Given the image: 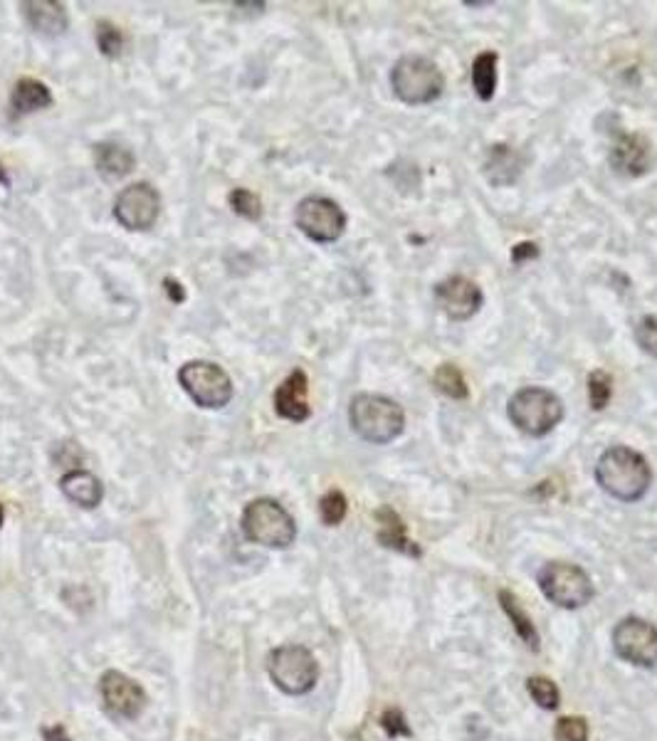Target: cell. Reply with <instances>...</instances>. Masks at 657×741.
I'll use <instances>...</instances> for the list:
<instances>
[{
	"mask_svg": "<svg viewBox=\"0 0 657 741\" xmlns=\"http://www.w3.org/2000/svg\"><path fill=\"white\" fill-rule=\"evenodd\" d=\"M596 482L618 502H638L653 485V470L638 450L628 445H613L598 457Z\"/></svg>",
	"mask_w": 657,
	"mask_h": 741,
	"instance_id": "cell-1",
	"label": "cell"
},
{
	"mask_svg": "<svg viewBox=\"0 0 657 741\" xmlns=\"http://www.w3.org/2000/svg\"><path fill=\"white\" fill-rule=\"evenodd\" d=\"M351 430L371 445H388L406 430V413L393 398L359 393L349 403Z\"/></svg>",
	"mask_w": 657,
	"mask_h": 741,
	"instance_id": "cell-2",
	"label": "cell"
},
{
	"mask_svg": "<svg viewBox=\"0 0 657 741\" xmlns=\"http://www.w3.org/2000/svg\"><path fill=\"white\" fill-rule=\"evenodd\" d=\"M240 527H243L247 541L267 546V549H287L297 539L294 517L277 499L270 497L252 499L243 509Z\"/></svg>",
	"mask_w": 657,
	"mask_h": 741,
	"instance_id": "cell-3",
	"label": "cell"
},
{
	"mask_svg": "<svg viewBox=\"0 0 657 741\" xmlns=\"http://www.w3.org/2000/svg\"><path fill=\"white\" fill-rule=\"evenodd\" d=\"M393 94L408 107L438 102L445 89V77L430 57L403 55L391 70Z\"/></svg>",
	"mask_w": 657,
	"mask_h": 741,
	"instance_id": "cell-4",
	"label": "cell"
},
{
	"mask_svg": "<svg viewBox=\"0 0 657 741\" xmlns=\"http://www.w3.org/2000/svg\"><path fill=\"white\" fill-rule=\"evenodd\" d=\"M507 415L522 433L544 438L564 420V403L549 388L527 386L509 398Z\"/></svg>",
	"mask_w": 657,
	"mask_h": 741,
	"instance_id": "cell-5",
	"label": "cell"
},
{
	"mask_svg": "<svg viewBox=\"0 0 657 741\" xmlns=\"http://www.w3.org/2000/svg\"><path fill=\"white\" fill-rule=\"evenodd\" d=\"M536 581H539L541 593L554 606L566 608V611L583 608L596 596V586H593L591 576L581 566L566 564V561H549V564H544Z\"/></svg>",
	"mask_w": 657,
	"mask_h": 741,
	"instance_id": "cell-6",
	"label": "cell"
},
{
	"mask_svg": "<svg viewBox=\"0 0 657 741\" xmlns=\"http://www.w3.org/2000/svg\"><path fill=\"white\" fill-rule=\"evenodd\" d=\"M267 672H270V680L275 682L277 690L292 697L312 692L319 680L317 658L304 645H282V648L272 650L270 658H267Z\"/></svg>",
	"mask_w": 657,
	"mask_h": 741,
	"instance_id": "cell-7",
	"label": "cell"
},
{
	"mask_svg": "<svg viewBox=\"0 0 657 741\" xmlns=\"http://www.w3.org/2000/svg\"><path fill=\"white\" fill-rule=\"evenodd\" d=\"M178 383L201 408L220 411L233 401V381L223 366L213 361H188L178 369Z\"/></svg>",
	"mask_w": 657,
	"mask_h": 741,
	"instance_id": "cell-8",
	"label": "cell"
},
{
	"mask_svg": "<svg viewBox=\"0 0 657 741\" xmlns=\"http://www.w3.org/2000/svg\"><path fill=\"white\" fill-rule=\"evenodd\" d=\"M294 220L309 240L322 245L336 243L346 230L344 208L324 196H307L304 201H299Z\"/></svg>",
	"mask_w": 657,
	"mask_h": 741,
	"instance_id": "cell-9",
	"label": "cell"
},
{
	"mask_svg": "<svg viewBox=\"0 0 657 741\" xmlns=\"http://www.w3.org/2000/svg\"><path fill=\"white\" fill-rule=\"evenodd\" d=\"M613 650L635 667H657V625L643 618H623L613 628Z\"/></svg>",
	"mask_w": 657,
	"mask_h": 741,
	"instance_id": "cell-10",
	"label": "cell"
},
{
	"mask_svg": "<svg viewBox=\"0 0 657 741\" xmlns=\"http://www.w3.org/2000/svg\"><path fill=\"white\" fill-rule=\"evenodd\" d=\"M161 196L151 183L139 181L126 186L114 201V218L126 230H149L159 220Z\"/></svg>",
	"mask_w": 657,
	"mask_h": 741,
	"instance_id": "cell-11",
	"label": "cell"
},
{
	"mask_svg": "<svg viewBox=\"0 0 657 741\" xmlns=\"http://www.w3.org/2000/svg\"><path fill=\"white\" fill-rule=\"evenodd\" d=\"M99 695L107 712L119 719H136L149 702L144 687L119 670H107L99 677Z\"/></svg>",
	"mask_w": 657,
	"mask_h": 741,
	"instance_id": "cell-12",
	"label": "cell"
},
{
	"mask_svg": "<svg viewBox=\"0 0 657 741\" xmlns=\"http://www.w3.org/2000/svg\"><path fill=\"white\" fill-rule=\"evenodd\" d=\"M435 299L452 322H467L482 307V289L470 277L452 275L435 287Z\"/></svg>",
	"mask_w": 657,
	"mask_h": 741,
	"instance_id": "cell-13",
	"label": "cell"
},
{
	"mask_svg": "<svg viewBox=\"0 0 657 741\" xmlns=\"http://www.w3.org/2000/svg\"><path fill=\"white\" fill-rule=\"evenodd\" d=\"M275 413L289 423H304L312 415L309 408V378L302 369H294L275 391Z\"/></svg>",
	"mask_w": 657,
	"mask_h": 741,
	"instance_id": "cell-14",
	"label": "cell"
},
{
	"mask_svg": "<svg viewBox=\"0 0 657 741\" xmlns=\"http://www.w3.org/2000/svg\"><path fill=\"white\" fill-rule=\"evenodd\" d=\"M611 161L613 166L630 173V176H643V173H648L650 164H653L648 139L640 134H623L616 141V146H613Z\"/></svg>",
	"mask_w": 657,
	"mask_h": 741,
	"instance_id": "cell-15",
	"label": "cell"
},
{
	"mask_svg": "<svg viewBox=\"0 0 657 741\" xmlns=\"http://www.w3.org/2000/svg\"><path fill=\"white\" fill-rule=\"evenodd\" d=\"M376 522H378L376 536H378V541L386 546V549L398 551V554L413 556V559H420V556H423L420 546L415 544L411 536H408L406 524H403V519L398 517L396 509L393 507L376 509Z\"/></svg>",
	"mask_w": 657,
	"mask_h": 741,
	"instance_id": "cell-16",
	"label": "cell"
},
{
	"mask_svg": "<svg viewBox=\"0 0 657 741\" xmlns=\"http://www.w3.org/2000/svg\"><path fill=\"white\" fill-rule=\"evenodd\" d=\"M60 490L72 504L82 509H94L102 504L104 485L97 475L89 470H70L60 477Z\"/></svg>",
	"mask_w": 657,
	"mask_h": 741,
	"instance_id": "cell-17",
	"label": "cell"
},
{
	"mask_svg": "<svg viewBox=\"0 0 657 741\" xmlns=\"http://www.w3.org/2000/svg\"><path fill=\"white\" fill-rule=\"evenodd\" d=\"M25 20L35 33L42 35H62L67 30V10L55 0H25L20 3Z\"/></svg>",
	"mask_w": 657,
	"mask_h": 741,
	"instance_id": "cell-18",
	"label": "cell"
},
{
	"mask_svg": "<svg viewBox=\"0 0 657 741\" xmlns=\"http://www.w3.org/2000/svg\"><path fill=\"white\" fill-rule=\"evenodd\" d=\"M94 166H97L99 176L107 178V181H122L124 176L134 171L136 156L122 144L102 141V144L94 146Z\"/></svg>",
	"mask_w": 657,
	"mask_h": 741,
	"instance_id": "cell-19",
	"label": "cell"
},
{
	"mask_svg": "<svg viewBox=\"0 0 657 741\" xmlns=\"http://www.w3.org/2000/svg\"><path fill=\"white\" fill-rule=\"evenodd\" d=\"M485 171L487 181L492 186H512L517 183V178L522 176V159H519L517 151L507 144H494L485 156Z\"/></svg>",
	"mask_w": 657,
	"mask_h": 741,
	"instance_id": "cell-20",
	"label": "cell"
},
{
	"mask_svg": "<svg viewBox=\"0 0 657 741\" xmlns=\"http://www.w3.org/2000/svg\"><path fill=\"white\" fill-rule=\"evenodd\" d=\"M47 107H52V92L45 82L33 80V77H23V80L15 82L13 92H10V109H13L15 117H25V114L40 112Z\"/></svg>",
	"mask_w": 657,
	"mask_h": 741,
	"instance_id": "cell-21",
	"label": "cell"
},
{
	"mask_svg": "<svg viewBox=\"0 0 657 741\" xmlns=\"http://www.w3.org/2000/svg\"><path fill=\"white\" fill-rule=\"evenodd\" d=\"M499 55L494 50H485L475 57L472 62V87L480 102H490L497 92L499 80Z\"/></svg>",
	"mask_w": 657,
	"mask_h": 741,
	"instance_id": "cell-22",
	"label": "cell"
},
{
	"mask_svg": "<svg viewBox=\"0 0 657 741\" xmlns=\"http://www.w3.org/2000/svg\"><path fill=\"white\" fill-rule=\"evenodd\" d=\"M499 606L504 608L507 618L512 620L514 630H517V635L522 638V643H527V648L532 650V653H536V650H539V645H541L539 630H536L532 618L527 616V611L519 606V601L514 598V593L512 591H499Z\"/></svg>",
	"mask_w": 657,
	"mask_h": 741,
	"instance_id": "cell-23",
	"label": "cell"
},
{
	"mask_svg": "<svg viewBox=\"0 0 657 741\" xmlns=\"http://www.w3.org/2000/svg\"><path fill=\"white\" fill-rule=\"evenodd\" d=\"M433 383L443 396L455 398V401H465L470 396V388H467L465 376L457 369L455 364H443L438 366V371L433 373Z\"/></svg>",
	"mask_w": 657,
	"mask_h": 741,
	"instance_id": "cell-24",
	"label": "cell"
},
{
	"mask_svg": "<svg viewBox=\"0 0 657 741\" xmlns=\"http://www.w3.org/2000/svg\"><path fill=\"white\" fill-rule=\"evenodd\" d=\"M527 690H529V695H532V700L539 704L541 709H546V712H554V709H559L561 692H559V687H556L554 682L549 680V677H541V675L529 677Z\"/></svg>",
	"mask_w": 657,
	"mask_h": 741,
	"instance_id": "cell-25",
	"label": "cell"
},
{
	"mask_svg": "<svg viewBox=\"0 0 657 741\" xmlns=\"http://www.w3.org/2000/svg\"><path fill=\"white\" fill-rule=\"evenodd\" d=\"M613 396V378L611 373L596 369L588 376V401H591L593 411H603L611 403Z\"/></svg>",
	"mask_w": 657,
	"mask_h": 741,
	"instance_id": "cell-26",
	"label": "cell"
},
{
	"mask_svg": "<svg viewBox=\"0 0 657 741\" xmlns=\"http://www.w3.org/2000/svg\"><path fill=\"white\" fill-rule=\"evenodd\" d=\"M346 512H349V504H346V497L341 490H329L319 499V517L327 527H339L346 519Z\"/></svg>",
	"mask_w": 657,
	"mask_h": 741,
	"instance_id": "cell-27",
	"label": "cell"
},
{
	"mask_svg": "<svg viewBox=\"0 0 657 741\" xmlns=\"http://www.w3.org/2000/svg\"><path fill=\"white\" fill-rule=\"evenodd\" d=\"M97 47L104 57L114 60V57L122 55L124 47V35L117 25H112L109 20H99L97 23Z\"/></svg>",
	"mask_w": 657,
	"mask_h": 741,
	"instance_id": "cell-28",
	"label": "cell"
},
{
	"mask_svg": "<svg viewBox=\"0 0 657 741\" xmlns=\"http://www.w3.org/2000/svg\"><path fill=\"white\" fill-rule=\"evenodd\" d=\"M228 203H230V208H233V213L243 215V218H247V220H260L262 218L260 196H255V193L247 191V188H235V191H230Z\"/></svg>",
	"mask_w": 657,
	"mask_h": 741,
	"instance_id": "cell-29",
	"label": "cell"
},
{
	"mask_svg": "<svg viewBox=\"0 0 657 741\" xmlns=\"http://www.w3.org/2000/svg\"><path fill=\"white\" fill-rule=\"evenodd\" d=\"M556 741H588V722L583 717H561L554 727Z\"/></svg>",
	"mask_w": 657,
	"mask_h": 741,
	"instance_id": "cell-30",
	"label": "cell"
},
{
	"mask_svg": "<svg viewBox=\"0 0 657 741\" xmlns=\"http://www.w3.org/2000/svg\"><path fill=\"white\" fill-rule=\"evenodd\" d=\"M635 341H638V346L645 351V354L657 359V317L655 314H648V317L640 319L638 327H635Z\"/></svg>",
	"mask_w": 657,
	"mask_h": 741,
	"instance_id": "cell-31",
	"label": "cell"
},
{
	"mask_svg": "<svg viewBox=\"0 0 657 741\" xmlns=\"http://www.w3.org/2000/svg\"><path fill=\"white\" fill-rule=\"evenodd\" d=\"M381 727L386 729L388 737H411V727H408L406 722V714L401 712L398 707H388L386 712L381 714Z\"/></svg>",
	"mask_w": 657,
	"mask_h": 741,
	"instance_id": "cell-32",
	"label": "cell"
},
{
	"mask_svg": "<svg viewBox=\"0 0 657 741\" xmlns=\"http://www.w3.org/2000/svg\"><path fill=\"white\" fill-rule=\"evenodd\" d=\"M534 257H539V247H536L534 243L514 245L512 262H527V260H534Z\"/></svg>",
	"mask_w": 657,
	"mask_h": 741,
	"instance_id": "cell-33",
	"label": "cell"
},
{
	"mask_svg": "<svg viewBox=\"0 0 657 741\" xmlns=\"http://www.w3.org/2000/svg\"><path fill=\"white\" fill-rule=\"evenodd\" d=\"M164 287H166L168 299H171V302H176V304H183V302H186V289H183L181 282L173 280V277H166V280H164Z\"/></svg>",
	"mask_w": 657,
	"mask_h": 741,
	"instance_id": "cell-34",
	"label": "cell"
},
{
	"mask_svg": "<svg viewBox=\"0 0 657 741\" xmlns=\"http://www.w3.org/2000/svg\"><path fill=\"white\" fill-rule=\"evenodd\" d=\"M42 739H45V741H70V737H67V729L62 727V724H55V727L42 729Z\"/></svg>",
	"mask_w": 657,
	"mask_h": 741,
	"instance_id": "cell-35",
	"label": "cell"
},
{
	"mask_svg": "<svg viewBox=\"0 0 657 741\" xmlns=\"http://www.w3.org/2000/svg\"><path fill=\"white\" fill-rule=\"evenodd\" d=\"M0 186H5V188L10 186V178H8V173H5L3 164H0Z\"/></svg>",
	"mask_w": 657,
	"mask_h": 741,
	"instance_id": "cell-36",
	"label": "cell"
},
{
	"mask_svg": "<svg viewBox=\"0 0 657 741\" xmlns=\"http://www.w3.org/2000/svg\"><path fill=\"white\" fill-rule=\"evenodd\" d=\"M3 519H5V512H3V504H0V527H3Z\"/></svg>",
	"mask_w": 657,
	"mask_h": 741,
	"instance_id": "cell-37",
	"label": "cell"
}]
</instances>
